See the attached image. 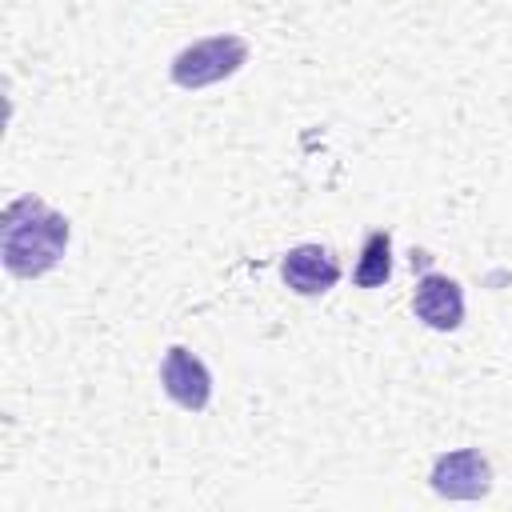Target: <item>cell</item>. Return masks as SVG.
<instances>
[{"label": "cell", "mask_w": 512, "mask_h": 512, "mask_svg": "<svg viewBox=\"0 0 512 512\" xmlns=\"http://www.w3.org/2000/svg\"><path fill=\"white\" fill-rule=\"evenodd\" d=\"M68 216L48 208L40 196H20L4 208L0 220V256L4 268L20 280H36L52 272L68 248Z\"/></svg>", "instance_id": "6da1fadb"}, {"label": "cell", "mask_w": 512, "mask_h": 512, "mask_svg": "<svg viewBox=\"0 0 512 512\" xmlns=\"http://www.w3.org/2000/svg\"><path fill=\"white\" fill-rule=\"evenodd\" d=\"M244 64H248V40L236 36V32H220V36L188 44L172 60V80L180 88L196 92V88H208V84H220V80L236 76Z\"/></svg>", "instance_id": "7a4b0ae2"}, {"label": "cell", "mask_w": 512, "mask_h": 512, "mask_svg": "<svg viewBox=\"0 0 512 512\" xmlns=\"http://www.w3.org/2000/svg\"><path fill=\"white\" fill-rule=\"evenodd\" d=\"M428 484L444 500H480L492 492V464L480 448H452L436 456Z\"/></svg>", "instance_id": "3957f363"}, {"label": "cell", "mask_w": 512, "mask_h": 512, "mask_svg": "<svg viewBox=\"0 0 512 512\" xmlns=\"http://www.w3.org/2000/svg\"><path fill=\"white\" fill-rule=\"evenodd\" d=\"M160 388L176 408L204 412L212 400V372L204 368L196 352H188L184 344H172L160 360Z\"/></svg>", "instance_id": "277c9868"}, {"label": "cell", "mask_w": 512, "mask_h": 512, "mask_svg": "<svg viewBox=\"0 0 512 512\" xmlns=\"http://www.w3.org/2000/svg\"><path fill=\"white\" fill-rule=\"evenodd\" d=\"M412 312L432 332H456L464 324V288L444 272H424L412 292Z\"/></svg>", "instance_id": "5b68a950"}, {"label": "cell", "mask_w": 512, "mask_h": 512, "mask_svg": "<svg viewBox=\"0 0 512 512\" xmlns=\"http://www.w3.org/2000/svg\"><path fill=\"white\" fill-rule=\"evenodd\" d=\"M280 272H284V284H288L296 296H320V292L336 288V280H340V260H336L324 244H296V248H288Z\"/></svg>", "instance_id": "8992f818"}, {"label": "cell", "mask_w": 512, "mask_h": 512, "mask_svg": "<svg viewBox=\"0 0 512 512\" xmlns=\"http://www.w3.org/2000/svg\"><path fill=\"white\" fill-rule=\"evenodd\" d=\"M392 276V232L388 228H376L364 236V248H360V260H356V284L360 288H380L388 284Z\"/></svg>", "instance_id": "52a82bcc"}]
</instances>
